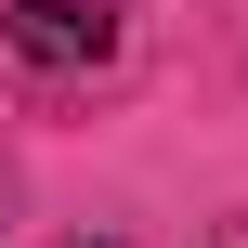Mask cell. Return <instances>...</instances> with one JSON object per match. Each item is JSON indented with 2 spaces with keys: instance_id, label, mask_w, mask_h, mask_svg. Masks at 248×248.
Returning <instances> with one entry per match:
<instances>
[{
  "instance_id": "obj_1",
  "label": "cell",
  "mask_w": 248,
  "mask_h": 248,
  "mask_svg": "<svg viewBox=\"0 0 248 248\" xmlns=\"http://www.w3.org/2000/svg\"><path fill=\"white\" fill-rule=\"evenodd\" d=\"M0 39H13V65L78 78V65H105V52H118V13H105V0H13V13H0Z\"/></svg>"
}]
</instances>
